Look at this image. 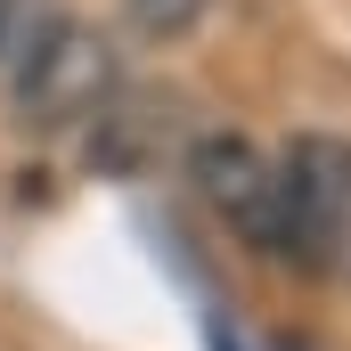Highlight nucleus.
<instances>
[{"instance_id": "nucleus-1", "label": "nucleus", "mask_w": 351, "mask_h": 351, "mask_svg": "<svg viewBox=\"0 0 351 351\" xmlns=\"http://www.w3.org/2000/svg\"><path fill=\"white\" fill-rule=\"evenodd\" d=\"M16 123L25 131H74V123H106V106L123 98V66H114V41L82 25V16H58L41 25L25 49H16Z\"/></svg>"}, {"instance_id": "nucleus-2", "label": "nucleus", "mask_w": 351, "mask_h": 351, "mask_svg": "<svg viewBox=\"0 0 351 351\" xmlns=\"http://www.w3.org/2000/svg\"><path fill=\"white\" fill-rule=\"evenodd\" d=\"M343 221H351V139L302 131L278 156V262L335 269Z\"/></svg>"}, {"instance_id": "nucleus-3", "label": "nucleus", "mask_w": 351, "mask_h": 351, "mask_svg": "<svg viewBox=\"0 0 351 351\" xmlns=\"http://www.w3.org/2000/svg\"><path fill=\"white\" fill-rule=\"evenodd\" d=\"M188 188L196 204L245 245L278 262V156H262L254 139H229V131H204L188 147Z\"/></svg>"}, {"instance_id": "nucleus-4", "label": "nucleus", "mask_w": 351, "mask_h": 351, "mask_svg": "<svg viewBox=\"0 0 351 351\" xmlns=\"http://www.w3.org/2000/svg\"><path fill=\"white\" fill-rule=\"evenodd\" d=\"M123 16H131V33H139V41L172 49V41H188V33L213 16V0H123Z\"/></svg>"}, {"instance_id": "nucleus-5", "label": "nucleus", "mask_w": 351, "mask_h": 351, "mask_svg": "<svg viewBox=\"0 0 351 351\" xmlns=\"http://www.w3.org/2000/svg\"><path fill=\"white\" fill-rule=\"evenodd\" d=\"M16 25H25V0H0V58H8V41H16Z\"/></svg>"}, {"instance_id": "nucleus-6", "label": "nucleus", "mask_w": 351, "mask_h": 351, "mask_svg": "<svg viewBox=\"0 0 351 351\" xmlns=\"http://www.w3.org/2000/svg\"><path fill=\"white\" fill-rule=\"evenodd\" d=\"M335 269L351 278V221H343V245H335Z\"/></svg>"}]
</instances>
